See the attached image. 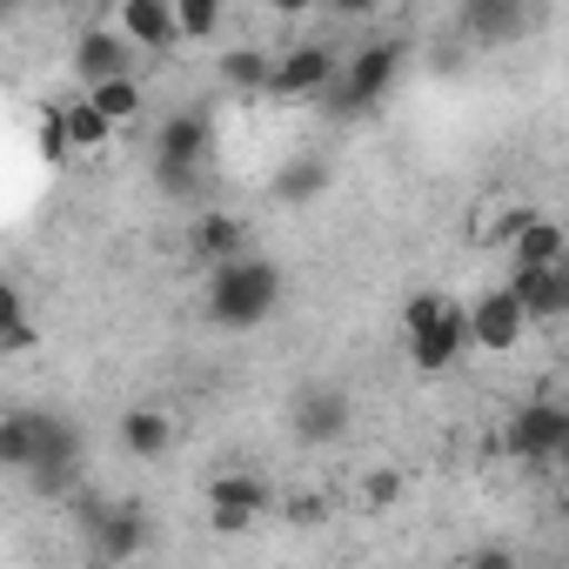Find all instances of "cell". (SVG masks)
<instances>
[{"mask_svg":"<svg viewBox=\"0 0 569 569\" xmlns=\"http://www.w3.org/2000/svg\"><path fill=\"white\" fill-rule=\"evenodd\" d=\"M281 302V268L268 254H234L208 268V322L214 329H261Z\"/></svg>","mask_w":569,"mask_h":569,"instance_id":"cell-1","label":"cell"},{"mask_svg":"<svg viewBox=\"0 0 569 569\" xmlns=\"http://www.w3.org/2000/svg\"><path fill=\"white\" fill-rule=\"evenodd\" d=\"M402 61H409V41H402V34H382V41L356 48V54L342 61V74H336V88L322 94V108H329L336 121H356V114H369V108H376V101L396 88Z\"/></svg>","mask_w":569,"mask_h":569,"instance_id":"cell-2","label":"cell"},{"mask_svg":"<svg viewBox=\"0 0 569 569\" xmlns=\"http://www.w3.org/2000/svg\"><path fill=\"white\" fill-rule=\"evenodd\" d=\"M274 509H281V496H274V482L254 476V469H221V476L208 482V516H214L221 536H241L254 516H274Z\"/></svg>","mask_w":569,"mask_h":569,"instance_id":"cell-3","label":"cell"},{"mask_svg":"<svg viewBox=\"0 0 569 569\" xmlns=\"http://www.w3.org/2000/svg\"><path fill=\"white\" fill-rule=\"evenodd\" d=\"M342 74V54L322 48V41H302L274 61V81H268V101H322Z\"/></svg>","mask_w":569,"mask_h":569,"instance_id":"cell-4","label":"cell"},{"mask_svg":"<svg viewBox=\"0 0 569 569\" xmlns=\"http://www.w3.org/2000/svg\"><path fill=\"white\" fill-rule=\"evenodd\" d=\"M529 309H522V296L509 289V281H502V289H489V296H476L469 302V342L482 349V356H509L522 336H529Z\"/></svg>","mask_w":569,"mask_h":569,"instance_id":"cell-5","label":"cell"},{"mask_svg":"<svg viewBox=\"0 0 569 569\" xmlns=\"http://www.w3.org/2000/svg\"><path fill=\"white\" fill-rule=\"evenodd\" d=\"M562 442H569V409H556V402H529V409H516L509 429H502V449H509L516 462H556Z\"/></svg>","mask_w":569,"mask_h":569,"instance_id":"cell-6","label":"cell"},{"mask_svg":"<svg viewBox=\"0 0 569 569\" xmlns=\"http://www.w3.org/2000/svg\"><path fill=\"white\" fill-rule=\"evenodd\" d=\"M469 349H476V342H469V309H462V302H449L429 329L409 336V362H416V376H449Z\"/></svg>","mask_w":569,"mask_h":569,"instance_id":"cell-7","label":"cell"},{"mask_svg":"<svg viewBox=\"0 0 569 569\" xmlns=\"http://www.w3.org/2000/svg\"><path fill=\"white\" fill-rule=\"evenodd\" d=\"M114 74H134V41H128L114 21L81 28V34H74V81L94 88V81H114Z\"/></svg>","mask_w":569,"mask_h":569,"instance_id":"cell-8","label":"cell"},{"mask_svg":"<svg viewBox=\"0 0 569 569\" xmlns=\"http://www.w3.org/2000/svg\"><path fill=\"white\" fill-rule=\"evenodd\" d=\"M114 28L148 48V54H174L188 34H181V14H174V0H114Z\"/></svg>","mask_w":569,"mask_h":569,"instance_id":"cell-9","label":"cell"},{"mask_svg":"<svg viewBox=\"0 0 569 569\" xmlns=\"http://www.w3.org/2000/svg\"><path fill=\"white\" fill-rule=\"evenodd\" d=\"M54 429H61V416H48V409H8V416H0V469L28 476L48 456Z\"/></svg>","mask_w":569,"mask_h":569,"instance_id":"cell-10","label":"cell"},{"mask_svg":"<svg viewBox=\"0 0 569 569\" xmlns=\"http://www.w3.org/2000/svg\"><path fill=\"white\" fill-rule=\"evenodd\" d=\"M509 289L522 296V309L536 322H562L569 316V261H549V268H509Z\"/></svg>","mask_w":569,"mask_h":569,"instance_id":"cell-11","label":"cell"},{"mask_svg":"<svg viewBox=\"0 0 569 569\" xmlns=\"http://www.w3.org/2000/svg\"><path fill=\"white\" fill-rule=\"evenodd\" d=\"M114 436H121V449H128V456L161 462V456L174 449V416H168V409H154V402H134V409H121Z\"/></svg>","mask_w":569,"mask_h":569,"instance_id":"cell-12","label":"cell"},{"mask_svg":"<svg viewBox=\"0 0 569 569\" xmlns=\"http://www.w3.org/2000/svg\"><path fill=\"white\" fill-rule=\"evenodd\" d=\"M462 34L476 48H509L522 41V0H462Z\"/></svg>","mask_w":569,"mask_h":569,"instance_id":"cell-13","label":"cell"},{"mask_svg":"<svg viewBox=\"0 0 569 569\" xmlns=\"http://www.w3.org/2000/svg\"><path fill=\"white\" fill-rule=\"evenodd\" d=\"M296 436L316 449V442H342L349 436V396L342 389H309L296 402Z\"/></svg>","mask_w":569,"mask_h":569,"instance_id":"cell-14","label":"cell"},{"mask_svg":"<svg viewBox=\"0 0 569 569\" xmlns=\"http://www.w3.org/2000/svg\"><path fill=\"white\" fill-rule=\"evenodd\" d=\"M188 248H194L208 268H214V261H234V254H248V221H241V214H228V208H208V214L194 221Z\"/></svg>","mask_w":569,"mask_h":569,"instance_id":"cell-15","label":"cell"},{"mask_svg":"<svg viewBox=\"0 0 569 569\" xmlns=\"http://www.w3.org/2000/svg\"><path fill=\"white\" fill-rule=\"evenodd\" d=\"M208 121L194 114V108H181V114H168L161 128H154V161H201L208 168Z\"/></svg>","mask_w":569,"mask_h":569,"instance_id":"cell-16","label":"cell"},{"mask_svg":"<svg viewBox=\"0 0 569 569\" xmlns=\"http://www.w3.org/2000/svg\"><path fill=\"white\" fill-rule=\"evenodd\" d=\"M509 261H516V268H549V261H569V234H562V221L529 214V221L516 228V241H509Z\"/></svg>","mask_w":569,"mask_h":569,"instance_id":"cell-17","label":"cell"},{"mask_svg":"<svg viewBox=\"0 0 569 569\" xmlns=\"http://www.w3.org/2000/svg\"><path fill=\"white\" fill-rule=\"evenodd\" d=\"M214 81H221L228 94H268L274 54H261V48H221V54H214Z\"/></svg>","mask_w":569,"mask_h":569,"instance_id":"cell-18","label":"cell"},{"mask_svg":"<svg viewBox=\"0 0 569 569\" xmlns=\"http://www.w3.org/2000/svg\"><path fill=\"white\" fill-rule=\"evenodd\" d=\"M61 121H68V141H74V154H101V148L121 134V128H114V121L94 108V94H88V88H81L74 101H61Z\"/></svg>","mask_w":569,"mask_h":569,"instance_id":"cell-19","label":"cell"},{"mask_svg":"<svg viewBox=\"0 0 569 569\" xmlns=\"http://www.w3.org/2000/svg\"><path fill=\"white\" fill-rule=\"evenodd\" d=\"M141 549H148V522H141L134 509H121V516H101V522H94V556L128 562V556H141Z\"/></svg>","mask_w":569,"mask_h":569,"instance_id":"cell-20","label":"cell"},{"mask_svg":"<svg viewBox=\"0 0 569 569\" xmlns=\"http://www.w3.org/2000/svg\"><path fill=\"white\" fill-rule=\"evenodd\" d=\"M88 94H94V108H101V114H108L114 128H134V121H141V108H148V94H141V81H134V74H114V81H94Z\"/></svg>","mask_w":569,"mask_h":569,"instance_id":"cell-21","label":"cell"},{"mask_svg":"<svg viewBox=\"0 0 569 569\" xmlns=\"http://www.w3.org/2000/svg\"><path fill=\"white\" fill-rule=\"evenodd\" d=\"M34 342H41V329L28 322V302L8 289L0 296V356H34Z\"/></svg>","mask_w":569,"mask_h":569,"instance_id":"cell-22","label":"cell"},{"mask_svg":"<svg viewBox=\"0 0 569 569\" xmlns=\"http://www.w3.org/2000/svg\"><path fill=\"white\" fill-rule=\"evenodd\" d=\"M174 14H181V34L188 41H214L221 21H228V0H174Z\"/></svg>","mask_w":569,"mask_h":569,"instance_id":"cell-23","label":"cell"},{"mask_svg":"<svg viewBox=\"0 0 569 569\" xmlns=\"http://www.w3.org/2000/svg\"><path fill=\"white\" fill-rule=\"evenodd\" d=\"M154 181H161L168 194H181V201H188V194L201 188V161H154Z\"/></svg>","mask_w":569,"mask_h":569,"instance_id":"cell-24","label":"cell"},{"mask_svg":"<svg viewBox=\"0 0 569 569\" xmlns=\"http://www.w3.org/2000/svg\"><path fill=\"white\" fill-rule=\"evenodd\" d=\"M449 302H456V296H436V289L409 296V309H402V329H409V336H416V329H429V322H436V316H442Z\"/></svg>","mask_w":569,"mask_h":569,"instance_id":"cell-25","label":"cell"},{"mask_svg":"<svg viewBox=\"0 0 569 569\" xmlns=\"http://www.w3.org/2000/svg\"><path fill=\"white\" fill-rule=\"evenodd\" d=\"M281 516H289L296 529H316V522L329 516V496H316V489H309V496H289V502H281Z\"/></svg>","mask_w":569,"mask_h":569,"instance_id":"cell-26","label":"cell"},{"mask_svg":"<svg viewBox=\"0 0 569 569\" xmlns=\"http://www.w3.org/2000/svg\"><path fill=\"white\" fill-rule=\"evenodd\" d=\"M302 188H322V161H302V168L281 174V194H289V201H302Z\"/></svg>","mask_w":569,"mask_h":569,"instance_id":"cell-27","label":"cell"},{"mask_svg":"<svg viewBox=\"0 0 569 569\" xmlns=\"http://www.w3.org/2000/svg\"><path fill=\"white\" fill-rule=\"evenodd\" d=\"M362 496H369L376 509H389V502L402 496V476H396V469H382V476H369V482H362Z\"/></svg>","mask_w":569,"mask_h":569,"instance_id":"cell-28","label":"cell"},{"mask_svg":"<svg viewBox=\"0 0 569 569\" xmlns=\"http://www.w3.org/2000/svg\"><path fill=\"white\" fill-rule=\"evenodd\" d=\"M329 14H336V21H376L382 0H329Z\"/></svg>","mask_w":569,"mask_h":569,"instance_id":"cell-29","label":"cell"},{"mask_svg":"<svg viewBox=\"0 0 569 569\" xmlns=\"http://www.w3.org/2000/svg\"><path fill=\"white\" fill-rule=\"evenodd\" d=\"M274 14H309V8H322V0H268Z\"/></svg>","mask_w":569,"mask_h":569,"instance_id":"cell-30","label":"cell"},{"mask_svg":"<svg viewBox=\"0 0 569 569\" xmlns=\"http://www.w3.org/2000/svg\"><path fill=\"white\" fill-rule=\"evenodd\" d=\"M556 469H569V442H562V456H556Z\"/></svg>","mask_w":569,"mask_h":569,"instance_id":"cell-31","label":"cell"},{"mask_svg":"<svg viewBox=\"0 0 569 569\" xmlns=\"http://www.w3.org/2000/svg\"><path fill=\"white\" fill-rule=\"evenodd\" d=\"M562 376H569V356H562Z\"/></svg>","mask_w":569,"mask_h":569,"instance_id":"cell-32","label":"cell"}]
</instances>
